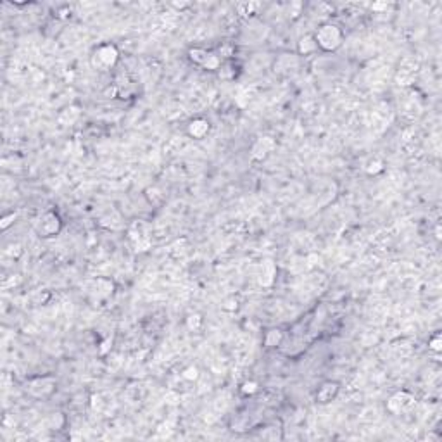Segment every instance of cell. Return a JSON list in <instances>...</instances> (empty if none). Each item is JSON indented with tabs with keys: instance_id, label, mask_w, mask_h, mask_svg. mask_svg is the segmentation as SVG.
<instances>
[{
	"instance_id": "9",
	"label": "cell",
	"mask_w": 442,
	"mask_h": 442,
	"mask_svg": "<svg viewBox=\"0 0 442 442\" xmlns=\"http://www.w3.org/2000/svg\"><path fill=\"white\" fill-rule=\"evenodd\" d=\"M188 54H190V59L194 61V63L200 64V66H202V64L206 63L207 57H209V52L204 50V48H192Z\"/></svg>"
},
{
	"instance_id": "5",
	"label": "cell",
	"mask_w": 442,
	"mask_h": 442,
	"mask_svg": "<svg viewBox=\"0 0 442 442\" xmlns=\"http://www.w3.org/2000/svg\"><path fill=\"white\" fill-rule=\"evenodd\" d=\"M273 149H275V140L269 138V136H263V138H259V140L252 145L251 155H252V159L261 161V159L268 157V154L273 151Z\"/></svg>"
},
{
	"instance_id": "8",
	"label": "cell",
	"mask_w": 442,
	"mask_h": 442,
	"mask_svg": "<svg viewBox=\"0 0 442 442\" xmlns=\"http://www.w3.org/2000/svg\"><path fill=\"white\" fill-rule=\"evenodd\" d=\"M282 330H278V328H273V330H269L268 333H266V337H265V342H266V346L268 347H275L276 344H280V340H282Z\"/></svg>"
},
{
	"instance_id": "14",
	"label": "cell",
	"mask_w": 442,
	"mask_h": 442,
	"mask_svg": "<svg viewBox=\"0 0 442 442\" xmlns=\"http://www.w3.org/2000/svg\"><path fill=\"white\" fill-rule=\"evenodd\" d=\"M183 376L185 378H188V380H197V376H199V370H197L196 366H190V368L185 370Z\"/></svg>"
},
{
	"instance_id": "4",
	"label": "cell",
	"mask_w": 442,
	"mask_h": 442,
	"mask_svg": "<svg viewBox=\"0 0 442 442\" xmlns=\"http://www.w3.org/2000/svg\"><path fill=\"white\" fill-rule=\"evenodd\" d=\"M413 402H415V399H413L411 394H408V392H398V394H394L391 399H389L387 409L391 413H394V415H399L401 411L408 409Z\"/></svg>"
},
{
	"instance_id": "3",
	"label": "cell",
	"mask_w": 442,
	"mask_h": 442,
	"mask_svg": "<svg viewBox=\"0 0 442 442\" xmlns=\"http://www.w3.org/2000/svg\"><path fill=\"white\" fill-rule=\"evenodd\" d=\"M61 226H63L61 218L55 213H52V211L44 213L40 218H38L37 223H35V230H37L42 237H52V235H55V233H59Z\"/></svg>"
},
{
	"instance_id": "12",
	"label": "cell",
	"mask_w": 442,
	"mask_h": 442,
	"mask_svg": "<svg viewBox=\"0 0 442 442\" xmlns=\"http://www.w3.org/2000/svg\"><path fill=\"white\" fill-rule=\"evenodd\" d=\"M428 347H430L432 351H435V353H439V351L442 349V339H441V335H434L430 339V342H428Z\"/></svg>"
},
{
	"instance_id": "13",
	"label": "cell",
	"mask_w": 442,
	"mask_h": 442,
	"mask_svg": "<svg viewBox=\"0 0 442 442\" xmlns=\"http://www.w3.org/2000/svg\"><path fill=\"white\" fill-rule=\"evenodd\" d=\"M256 391H258V383H256L254 380H249V382H245L242 385V392H243V394H254Z\"/></svg>"
},
{
	"instance_id": "11",
	"label": "cell",
	"mask_w": 442,
	"mask_h": 442,
	"mask_svg": "<svg viewBox=\"0 0 442 442\" xmlns=\"http://www.w3.org/2000/svg\"><path fill=\"white\" fill-rule=\"evenodd\" d=\"M383 170V162L380 161V159H373V161L368 162V168H366V171H368L370 175H375L378 173V171Z\"/></svg>"
},
{
	"instance_id": "2",
	"label": "cell",
	"mask_w": 442,
	"mask_h": 442,
	"mask_svg": "<svg viewBox=\"0 0 442 442\" xmlns=\"http://www.w3.org/2000/svg\"><path fill=\"white\" fill-rule=\"evenodd\" d=\"M118 59H119V50L116 48V45H112V44L99 45V47L93 50V55H92L93 66L99 67V69H102V71L110 69L112 66H116Z\"/></svg>"
},
{
	"instance_id": "1",
	"label": "cell",
	"mask_w": 442,
	"mask_h": 442,
	"mask_svg": "<svg viewBox=\"0 0 442 442\" xmlns=\"http://www.w3.org/2000/svg\"><path fill=\"white\" fill-rule=\"evenodd\" d=\"M313 37H314V42H316V47L323 48L327 52L337 50L342 45V40H344L342 30L337 24H332V22L321 24Z\"/></svg>"
},
{
	"instance_id": "7",
	"label": "cell",
	"mask_w": 442,
	"mask_h": 442,
	"mask_svg": "<svg viewBox=\"0 0 442 442\" xmlns=\"http://www.w3.org/2000/svg\"><path fill=\"white\" fill-rule=\"evenodd\" d=\"M209 132V121L204 118H197L194 121H190L188 125V135L194 138H204Z\"/></svg>"
},
{
	"instance_id": "10",
	"label": "cell",
	"mask_w": 442,
	"mask_h": 442,
	"mask_svg": "<svg viewBox=\"0 0 442 442\" xmlns=\"http://www.w3.org/2000/svg\"><path fill=\"white\" fill-rule=\"evenodd\" d=\"M316 47V42H314V37H311V35H308V37H304L301 40V44H299V50L302 52V54H309V52H313Z\"/></svg>"
},
{
	"instance_id": "6",
	"label": "cell",
	"mask_w": 442,
	"mask_h": 442,
	"mask_svg": "<svg viewBox=\"0 0 442 442\" xmlns=\"http://www.w3.org/2000/svg\"><path fill=\"white\" fill-rule=\"evenodd\" d=\"M339 383L337 382H325L323 385L318 389L316 392V399L320 402H330L332 399L335 398L337 394H339Z\"/></svg>"
}]
</instances>
